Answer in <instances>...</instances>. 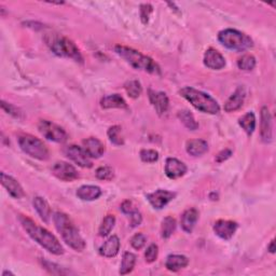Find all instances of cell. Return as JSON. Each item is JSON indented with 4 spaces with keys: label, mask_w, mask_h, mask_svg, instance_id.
Returning a JSON list of instances; mask_svg holds the SVG:
<instances>
[{
    "label": "cell",
    "mask_w": 276,
    "mask_h": 276,
    "mask_svg": "<svg viewBox=\"0 0 276 276\" xmlns=\"http://www.w3.org/2000/svg\"><path fill=\"white\" fill-rule=\"evenodd\" d=\"M20 222L26 233L49 253L56 256L64 254V248L60 245L59 240L47 229L38 226L36 222L26 216H21Z\"/></svg>",
    "instance_id": "6da1fadb"
},
{
    "label": "cell",
    "mask_w": 276,
    "mask_h": 276,
    "mask_svg": "<svg viewBox=\"0 0 276 276\" xmlns=\"http://www.w3.org/2000/svg\"><path fill=\"white\" fill-rule=\"evenodd\" d=\"M53 221L65 243L76 252H82L85 248V242L71 218L66 214L57 212L53 216Z\"/></svg>",
    "instance_id": "7a4b0ae2"
},
{
    "label": "cell",
    "mask_w": 276,
    "mask_h": 276,
    "mask_svg": "<svg viewBox=\"0 0 276 276\" xmlns=\"http://www.w3.org/2000/svg\"><path fill=\"white\" fill-rule=\"evenodd\" d=\"M47 46L53 53L60 57L72 58L76 62L83 63V57L80 50L75 45V42L65 36L58 33H49L45 37Z\"/></svg>",
    "instance_id": "3957f363"
},
{
    "label": "cell",
    "mask_w": 276,
    "mask_h": 276,
    "mask_svg": "<svg viewBox=\"0 0 276 276\" xmlns=\"http://www.w3.org/2000/svg\"><path fill=\"white\" fill-rule=\"evenodd\" d=\"M115 51L119 56L124 58L135 69H140V71L153 75H160V67L151 57L125 46H116Z\"/></svg>",
    "instance_id": "277c9868"
},
{
    "label": "cell",
    "mask_w": 276,
    "mask_h": 276,
    "mask_svg": "<svg viewBox=\"0 0 276 276\" xmlns=\"http://www.w3.org/2000/svg\"><path fill=\"white\" fill-rule=\"evenodd\" d=\"M180 95L186 98L191 105L198 111L209 115H217L220 111V106L215 98L211 95L198 91L191 86H186L180 90Z\"/></svg>",
    "instance_id": "5b68a950"
},
{
    "label": "cell",
    "mask_w": 276,
    "mask_h": 276,
    "mask_svg": "<svg viewBox=\"0 0 276 276\" xmlns=\"http://www.w3.org/2000/svg\"><path fill=\"white\" fill-rule=\"evenodd\" d=\"M20 148L29 157L40 161H46L50 157L48 147L39 138L29 134H23L19 136Z\"/></svg>",
    "instance_id": "8992f818"
},
{
    "label": "cell",
    "mask_w": 276,
    "mask_h": 276,
    "mask_svg": "<svg viewBox=\"0 0 276 276\" xmlns=\"http://www.w3.org/2000/svg\"><path fill=\"white\" fill-rule=\"evenodd\" d=\"M218 40L223 47L230 50L244 51L253 47L252 38L236 29L228 28L221 30L218 34Z\"/></svg>",
    "instance_id": "52a82bcc"
},
{
    "label": "cell",
    "mask_w": 276,
    "mask_h": 276,
    "mask_svg": "<svg viewBox=\"0 0 276 276\" xmlns=\"http://www.w3.org/2000/svg\"><path fill=\"white\" fill-rule=\"evenodd\" d=\"M38 129L43 137L47 140L63 144L68 140V135L63 127L51 122L48 120H40L38 123Z\"/></svg>",
    "instance_id": "ba28073f"
},
{
    "label": "cell",
    "mask_w": 276,
    "mask_h": 276,
    "mask_svg": "<svg viewBox=\"0 0 276 276\" xmlns=\"http://www.w3.org/2000/svg\"><path fill=\"white\" fill-rule=\"evenodd\" d=\"M65 153L69 159L77 164V165L84 168H90L93 166L91 158L89 157L88 153L85 152V150L79 146H76V145L68 146L65 149Z\"/></svg>",
    "instance_id": "9c48e42d"
},
{
    "label": "cell",
    "mask_w": 276,
    "mask_h": 276,
    "mask_svg": "<svg viewBox=\"0 0 276 276\" xmlns=\"http://www.w3.org/2000/svg\"><path fill=\"white\" fill-rule=\"evenodd\" d=\"M52 174H53L56 178L63 181H74L78 177L77 169L72 165V164L66 162H57L53 166H52Z\"/></svg>",
    "instance_id": "30bf717a"
},
{
    "label": "cell",
    "mask_w": 276,
    "mask_h": 276,
    "mask_svg": "<svg viewBox=\"0 0 276 276\" xmlns=\"http://www.w3.org/2000/svg\"><path fill=\"white\" fill-rule=\"evenodd\" d=\"M176 196L175 192L167 191V190H157L152 193L147 195L149 203L155 210H162L164 206H166L170 201H172Z\"/></svg>",
    "instance_id": "8fae6325"
},
{
    "label": "cell",
    "mask_w": 276,
    "mask_h": 276,
    "mask_svg": "<svg viewBox=\"0 0 276 276\" xmlns=\"http://www.w3.org/2000/svg\"><path fill=\"white\" fill-rule=\"evenodd\" d=\"M165 174L169 179H178L186 175L187 165L175 158H168L165 162Z\"/></svg>",
    "instance_id": "7c38bea8"
},
{
    "label": "cell",
    "mask_w": 276,
    "mask_h": 276,
    "mask_svg": "<svg viewBox=\"0 0 276 276\" xmlns=\"http://www.w3.org/2000/svg\"><path fill=\"white\" fill-rule=\"evenodd\" d=\"M237 223L230 220H218L214 224L216 235L222 239H230L237 230Z\"/></svg>",
    "instance_id": "4fadbf2b"
},
{
    "label": "cell",
    "mask_w": 276,
    "mask_h": 276,
    "mask_svg": "<svg viewBox=\"0 0 276 276\" xmlns=\"http://www.w3.org/2000/svg\"><path fill=\"white\" fill-rule=\"evenodd\" d=\"M149 98H150L152 106L154 107L155 111H157V114L160 117L166 114L167 110H168V107H169V100H168V97L165 93L150 91Z\"/></svg>",
    "instance_id": "5bb4252c"
},
{
    "label": "cell",
    "mask_w": 276,
    "mask_h": 276,
    "mask_svg": "<svg viewBox=\"0 0 276 276\" xmlns=\"http://www.w3.org/2000/svg\"><path fill=\"white\" fill-rule=\"evenodd\" d=\"M204 64L206 67L214 69V71H220L226 66V58L217 50L211 48L205 52Z\"/></svg>",
    "instance_id": "9a60e30c"
},
{
    "label": "cell",
    "mask_w": 276,
    "mask_h": 276,
    "mask_svg": "<svg viewBox=\"0 0 276 276\" xmlns=\"http://www.w3.org/2000/svg\"><path fill=\"white\" fill-rule=\"evenodd\" d=\"M83 149L88 153L90 158L98 159L105 152V146L96 137H90L86 138L82 142Z\"/></svg>",
    "instance_id": "2e32d148"
},
{
    "label": "cell",
    "mask_w": 276,
    "mask_h": 276,
    "mask_svg": "<svg viewBox=\"0 0 276 276\" xmlns=\"http://www.w3.org/2000/svg\"><path fill=\"white\" fill-rule=\"evenodd\" d=\"M2 184L7 189L9 194L14 198H21L25 195L24 190L19 181L14 179L12 176L7 175L6 172H2Z\"/></svg>",
    "instance_id": "e0dca14e"
},
{
    "label": "cell",
    "mask_w": 276,
    "mask_h": 276,
    "mask_svg": "<svg viewBox=\"0 0 276 276\" xmlns=\"http://www.w3.org/2000/svg\"><path fill=\"white\" fill-rule=\"evenodd\" d=\"M246 93L243 86H238L233 93L231 96L228 98V100L224 104V110L227 112H233L238 110L242 106H243L244 100H245Z\"/></svg>",
    "instance_id": "ac0fdd59"
},
{
    "label": "cell",
    "mask_w": 276,
    "mask_h": 276,
    "mask_svg": "<svg viewBox=\"0 0 276 276\" xmlns=\"http://www.w3.org/2000/svg\"><path fill=\"white\" fill-rule=\"evenodd\" d=\"M272 117L269 109L263 107L261 109V138L264 143H270L272 141Z\"/></svg>",
    "instance_id": "d6986e66"
},
{
    "label": "cell",
    "mask_w": 276,
    "mask_h": 276,
    "mask_svg": "<svg viewBox=\"0 0 276 276\" xmlns=\"http://www.w3.org/2000/svg\"><path fill=\"white\" fill-rule=\"evenodd\" d=\"M120 250V239L117 235H112L99 248V254L106 258L116 257Z\"/></svg>",
    "instance_id": "ffe728a7"
},
{
    "label": "cell",
    "mask_w": 276,
    "mask_h": 276,
    "mask_svg": "<svg viewBox=\"0 0 276 276\" xmlns=\"http://www.w3.org/2000/svg\"><path fill=\"white\" fill-rule=\"evenodd\" d=\"M198 219V212L195 209L187 210L181 216L180 223L181 228L187 233H191L195 227Z\"/></svg>",
    "instance_id": "44dd1931"
},
{
    "label": "cell",
    "mask_w": 276,
    "mask_h": 276,
    "mask_svg": "<svg viewBox=\"0 0 276 276\" xmlns=\"http://www.w3.org/2000/svg\"><path fill=\"white\" fill-rule=\"evenodd\" d=\"M101 195V190L97 186H81L77 190V196L82 201H94Z\"/></svg>",
    "instance_id": "7402d4cb"
},
{
    "label": "cell",
    "mask_w": 276,
    "mask_h": 276,
    "mask_svg": "<svg viewBox=\"0 0 276 276\" xmlns=\"http://www.w3.org/2000/svg\"><path fill=\"white\" fill-rule=\"evenodd\" d=\"M32 204H33L34 210L37 211L38 215L40 216L41 220H43V222L49 223L50 219H51V215H52L51 207H50L49 203L43 197L36 196L33 198Z\"/></svg>",
    "instance_id": "603a6c76"
},
{
    "label": "cell",
    "mask_w": 276,
    "mask_h": 276,
    "mask_svg": "<svg viewBox=\"0 0 276 276\" xmlns=\"http://www.w3.org/2000/svg\"><path fill=\"white\" fill-rule=\"evenodd\" d=\"M189 264V259L184 255H170L167 257L165 266L171 272H178Z\"/></svg>",
    "instance_id": "cb8c5ba5"
},
{
    "label": "cell",
    "mask_w": 276,
    "mask_h": 276,
    "mask_svg": "<svg viewBox=\"0 0 276 276\" xmlns=\"http://www.w3.org/2000/svg\"><path fill=\"white\" fill-rule=\"evenodd\" d=\"M186 150L190 155L193 157H200L209 151V144L203 140H191L187 142Z\"/></svg>",
    "instance_id": "d4e9b609"
},
{
    "label": "cell",
    "mask_w": 276,
    "mask_h": 276,
    "mask_svg": "<svg viewBox=\"0 0 276 276\" xmlns=\"http://www.w3.org/2000/svg\"><path fill=\"white\" fill-rule=\"evenodd\" d=\"M100 106L104 109H111V108H126V101L124 98L119 94H112L108 96L102 97L100 100Z\"/></svg>",
    "instance_id": "484cf974"
},
{
    "label": "cell",
    "mask_w": 276,
    "mask_h": 276,
    "mask_svg": "<svg viewBox=\"0 0 276 276\" xmlns=\"http://www.w3.org/2000/svg\"><path fill=\"white\" fill-rule=\"evenodd\" d=\"M238 124L244 129L247 135H252L256 128V117L254 112H247L238 120Z\"/></svg>",
    "instance_id": "4316f807"
},
{
    "label": "cell",
    "mask_w": 276,
    "mask_h": 276,
    "mask_svg": "<svg viewBox=\"0 0 276 276\" xmlns=\"http://www.w3.org/2000/svg\"><path fill=\"white\" fill-rule=\"evenodd\" d=\"M136 263V256L132 253H124L123 258H122V262H121L120 266V274L121 275H125L131 273L134 269Z\"/></svg>",
    "instance_id": "83f0119b"
},
{
    "label": "cell",
    "mask_w": 276,
    "mask_h": 276,
    "mask_svg": "<svg viewBox=\"0 0 276 276\" xmlns=\"http://www.w3.org/2000/svg\"><path fill=\"white\" fill-rule=\"evenodd\" d=\"M178 118L183 124L190 131H195L198 128V123L195 121L193 115L188 110H181L178 112Z\"/></svg>",
    "instance_id": "f1b7e54d"
},
{
    "label": "cell",
    "mask_w": 276,
    "mask_h": 276,
    "mask_svg": "<svg viewBox=\"0 0 276 276\" xmlns=\"http://www.w3.org/2000/svg\"><path fill=\"white\" fill-rule=\"evenodd\" d=\"M176 229V220L167 216L166 218H164L162 221V227H161V235L163 238H168L172 233L175 232Z\"/></svg>",
    "instance_id": "f546056e"
},
{
    "label": "cell",
    "mask_w": 276,
    "mask_h": 276,
    "mask_svg": "<svg viewBox=\"0 0 276 276\" xmlns=\"http://www.w3.org/2000/svg\"><path fill=\"white\" fill-rule=\"evenodd\" d=\"M115 224H116L115 216L114 215H107L106 217L102 219L101 224L99 227V230H98L99 236H101V237L107 236L109 233L112 231V229L115 228Z\"/></svg>",
    "instance_id": "4dcf8cb0"
},
{
    "label": "cell",
    "mask_w": 276,
    "mask_h": 276,
    "mask_svg": "<svg viewBox=\"0 0 276 276\" xmlns=\"http://www.w3.org/2000/svg\"><path fill=\"white\" fill-rule=\"evenodd\" d=\"M109 141L116 146H122L124 144V138L122 136V128L119 125H114L109 127L107 132Z\"/></svg>",
    "instance_id": "1f68e13d"
},
{
    "label": "cell",
    "mask_w": 276,
    "mask_h": 276,
    "mask_svg": "<svg viewBox=\"0 0 276 276\" xmlns=\"http://www.w3.org/2000/svg\"><path fill=\"white\" fill-rule=\"evenodd\" d=\"M125 91L127 93V95L131 98H138L142 95L143 92V88L142 84L140 81L137 80H129L124 84Z\"/></svg>",
    "instance_id": "d6a6232c"
},
{
    "label": "cell",
    "mask_w": 276,
    "mask_h": 276,
    "mask_svg": "<svg viewBox=\"0 0 276 276\" xmlns=\"http://www.w3.org/2000/svg\"><path fill=\"white\" fill-rule=\"evenodd\" d=\"M237 66L239 69L244 72H250L256 67V58L250 55V54H245L238 58L237 60Z\"/></svg>",
    "instance_id": "836d02e7"
},
{
    "label": "cell",
    "mask_w": 276,
    "mask_h": 276,
    "mask_svg": "<svg viewBox=\"0 0 276 276\" xmlns=\"http://www.w3.org/2000/svg\"><path fill=\"white\" fill-rule=\"evenodd\" d=\"M141 159L145 163H154L159 160V153L152 149H143L141 151Z\"/></svg>",
    "instance_id": "e575fe53"
},
{
    "label": "cell",
    "mask_w": 276,
    "mask_h": 276,
    "mask_svg": "<svg viewBox=\"0 0 276 276\" xmlns=\"http://www.w3.org/2000/svg\"><path fill=\"white\" fill-rule=\"evenodd\" d=\"M95 174L99 180H111L115 177V171L110 166H101L96 169Z\"/></svg>",
    "instance_id": "d590c367"
},
{
    "label": "cell",
    "mask_w": 276,
    "mask_h": 276,
    "mask_svg": "<svg viewBox=\"0 0 276 276\" xmlns=\"http://www.w3.org/2000/svg\"><path fill=\"white\" fill-rule=\"evenodd\" d=\"M158 255H159V248H158V246L155 245V244H151L148 248H147L146 253H145L146 261L148 262V263L154 262L155 260H157Z\"/></svg>",
    "instance_id": "8d00e7d4"
},
{
    "label": "cell",
    "mask_w": 276,
    "mask_h": 276,
    "mask_svg": "<svg viewBox=\"0 0 276 276\" xmlns=\"http://www.w3.org/2000/svg\"><path fill=\"white\" fill-rule=\"evenodd\" d=\"M2 108L7 112V114H9V115L16 118V119L22 118V115H23L22 111L19 108H16L15 106L11 105V104H8L5 100H3L2 101Z\"/></svg>",
    "instance_id": "74e56055"
},
{
    "label": "cell",
    "mask_w": 276,
    "mask_h": 276,
    "mask_svg": "<svg viewBox=\"0 0 276 276\" xmlns=\"http://www.w3.org/2000/svg\"><path fill=\"white\" fill-rule=\"evenodd\" d=\"M146 236L143 234V233H136V234L131 238V245L133 248L140 250L146 245Z\"/></svg>",
    "instance_id": "f35d334b"
},
{
    "label": "cell",
    "mask_w": 276,
    "mask_h": 276,
    "mask_svg": "<svg viewBox=\"0 0 276 276\" xmlns=\"http://www.w3.org/2000/svg\"><path fill=\"white\" fill-rule=\"evenodd\" d=\"M152 12V6L149 4H144L141 6V17L144 24H147L149 21L150 13Z\"/></svg>",
    "instance_id": "ab89813d"
},
{
    "label": "cell",
    "mask_w": 276,
    "mask_h": 276,
    "mask_svg": "<svg viewBox=\"0 0 276 276\" xmlns=\"http://www.w3.org/2000/svg\"><path fill=\"white\" fill-rule=\"evenodd\" d=\"M128 216H129V224H131V227H133V228L140 226V224L143 221L142 214L140 212H138L137 210H135L134 212H132Z\"/></svg>",
    "instance_id": "60d3db41"
},
{
    "label": "cell",
    "mask_w": 276,
    "mask_h": 276,
    "mask_svg": "<svg viewBox=\"0 0 276 276\" xmlns=\"http://www.w3.org/2000/svg\"><path fill=\"white\" fill-rule=\"evenodd\" d=\"M136 209H134L133 203L131 201H124L121 205V211H122L124 214L129 215L132 212H134Z\"/></svg>",
    "instance_id": "b9f144b4"
},
{
    "label": "cell",
    "mask_w": 276,
    "mask_h": 276,
    "mask_svg": "<svg viewBox=\"0 0 276 276\" xmlns=\"http://www.w3.org/2000/svg\"><path fill=\"white\" fill-rule=\"evenodd\" d=\"M231 155H232V151L229 150V149H226V150L221 151V152L217 155V158H216V161H217L218 163L224 162L226 160H228V159L231 157Z\"/></svg>",
    "instance_id": "7bdbcfd3"
},
{
    "label": "cell",
    "mask_w": 276,
    "mask_h": 276,
    "mask_svg": "<svg viewBox=\"0 0 276 276\" xmlns=\"http://www.w3.org/2000/svg\"><path fill=\"white\" fill-rule=\"evenodd\" d=\"M274 239L273 240H271V243H270V245L269 246H267V250H269V252L270 253H272V254H274L275 253V247H274Z\"/></svg>",
    "instance_id": "ee69618b"
}]
</instances>
